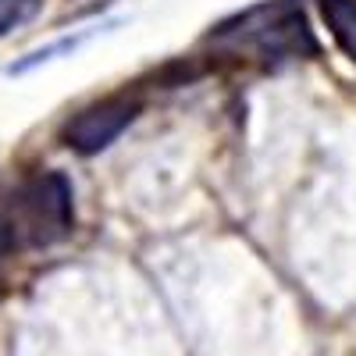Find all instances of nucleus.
<instances>
[{"mask_svg":"<svg viewBox=\"0 0 356 356\" xmlns=\"http://www.w3.org/2000/svg\"><path fill=\"white\" fill-rule=\"evenodd\" d=\"M214 40L221 47L235 50V54H253V57H264V61L314 54L307 18L296 4H289V0L246 11L239 22L221 25V33Z\"/></svg>","mask_w":356,"mask_h":356,"instance_id":"1","label":"nucleus"},{"mask_svg":"<svg viewBox=\"0 0 356 356\" xmlns=\"http://www.w3.org/2000/svg\"><path fill=\"white\" fill-rule=\"evenodd\" d=\"M11 235L25 246H54L72 235L75 228V207L72 186L61 175H40L25 182L11 203Z\"/></svg>","mask_w":356,"mask_h":356,"instance_id":"2","label":"nucleus"},{"mask_svg":"<svg viewBox=\"0 0 356 356\" xmlns=\"http://www.w3.org/2000/svg\"><path fill=\"white\" fill-rule=\"evenodd\" d=\"M139 114V104L129 100V97H107L100 104H89L86 111H79L68 129H65V139L72 150L79 154H100L107 146L122 136Z\"/></svg>","mask_w":356,"mask_h":356,"instance_id":"3","label":"nucleus"},{"mask_svg":"<svg viewBox=\"0 0 356 356\" xmlns=\"http://www.w3.org/2000/svg\"><path fill=\"white\" fill-rule=\"evenodd\" d=\"M321 15L328 22L335 43L356 61V0H321Z\"/></svg>","mask_w":356,"mask_h":356,"instance_id":"4","label":"nucleus"},{"mask_svg":"<svg viewBox=\"0 0 356 356\" xmlns=\"http://www.w3.org/2000/svg\"><path fill=\"white\" fill-rule=\"evenodd\" d=\"M40 8H43V0H0V40L15 33L18 25H25Z\"/></svg>","mask_w":356,"mask_h":356,"instance_id":"5","label":"nucleus"},{"mask_svg":"<svg viewBox=\"0 0 356 356\" xmlns=\"http://www.w3.org/2000/svg\"><path fill=\"white\" fill-rule=\"evenodd\" d=\"M11 243H15V235H11V225H8V221H0V257H4V253L11 250Z\"/></svg>","mask_w":356,"mask_h":356,"instance_id":"6","label":"nucleus"}]
</instances>
